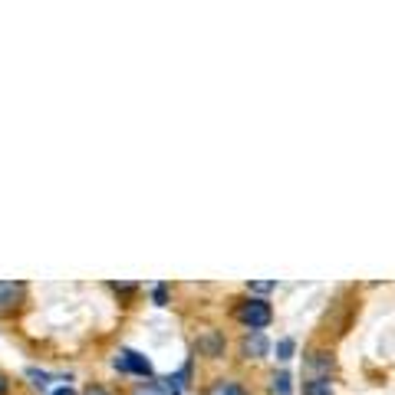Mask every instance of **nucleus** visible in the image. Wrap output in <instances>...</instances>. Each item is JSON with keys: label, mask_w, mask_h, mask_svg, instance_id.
Instances as JSON below:
<instances>
[{"label": "nucleus", "mask_w": 395, "mask_h": 395, "mask_svg": "<svg viewBox=\"0 0 395 395\" xmlns=\"http://www.w3.org/2000/svg\"><path fill=\"white\" fill-rule=\"evenodd\" d=\"M83 395H109L106 389H102V385H89V389H86Z\"/></svg>", "instance_id": "4468645a"}, {"label": "nucleus", "mask_w": 395, "mask_h": 395, "mask_svg": "<svg viewBox=\"0 0 395 395\" xmlns=\"http://www.w3.org/2000/svg\"><path fill=\"white\" fill-rule=\"evenodd\" d=\"M267 349H270V342H267V336L260 330H247V336H244V342H241V356L244 359H260V356H267Z\"/></svg>", "instance_id": "7ed1b4c3"}, {"label": "nucleus", "mask_w": 395, "mask_h": 395, "mask_svg": "<svg viewBox=\"0 0 395 395\" xmlns=\"http://www.w3.org/2000/svg\"><path fill=\"white\" fill-rule=\"evenodd\" d=\"M53 395H73V392H69V385H63V389H56Z\"/></svg>", "instance_id": "dca6fc26"}, {"label": "nucleus", "mask_w": 395, "mask_h": 395, "mask_svg": "<svg viewBox=\"0 0 395 395\" xmlns=\"http://www.w3.org/2000/svg\"><path fill=\"white\" fill-rule=\"evenodd\" d=\"M132 395H165V392H161V389H159V382H142V385H139V389H135V392H132Z\"/></svg>", "instance_id": "9d476101"}, {"label": "nucleus", "mask_w": 395, "mask_h": 395, "mask_svg": "<svg viewBox=\"0 0 395 395\" xmlns=\"http://www.w3.org/2000/svg\"><path fill=\"white\" fill-rule=\"evenodd\" d=\"M23 297V283H13V280H0V313H11Z\"/></svg>", "instance_id": "20e7f679"}, {"label": "nucleus", "mask_w": 395, "mask_h": 395, "mask_svg": "<svg viewBox=\"0 0 395 395\" xmlns=\"http://www.w3.org/2000/svg\"><path fill=\"white\" fill-rule=\"evenodd\" d=\"M0 395H7V379L0 375Z\"/></svg>", "instance_id": "2eb2a0df"}, {"label": "nucleus", "mask_w": 395, "mask_h": 395, "mask_svg": "<svg viewBox=\"0 0 395 395\" xmlns=\"http://www.w3.org/2000/svg\"><path fill=\"white\" fill-rule=\"evenodd\" d=\"M270 389H274L277 395H290V392H293V385H290V373H274Z\"/></svg>", "instance_id": "0eeeda50"}, {"label": "nucleus", "mask_w": 395, "mask_h": 395, "mask_svg": "<svg viewBox=\"0 0 395 395\" xmlns=\"http://www.w3.org/2000/svg\"><path fill=\"white\" fill-rule=\"evenodd\" d=\"M274 287H277L274 280H257V283H250V290H254V293H270Z\"/></svg>", "instance_id": "9b49d317"}, {"label": "nucleus", "mask_w": 395, "mask_h": 395, "mask_svg": "<svg viewBox=\"0 0 395 395\" xmlns=\"http://www.w3.org/2000/svg\"><path fill=\"white\" fill-rule=\"evenodd\" d=\"M27 375H30V379H33V382H36V385H40V389H43V385H46V382H50V375H46V373H40V369H27Z\"/></svg>", "instance_id": "f8f14e48"}, {"label": "nucleus", "mask_w": 395, "mask_h": 395, "mask_svg": "<svg viewBox=\"0 0 395 395\" xmlns=\"http://www.w3.org/2000/svg\"><path fill=\"white\" fill-rule=\"evenodd\" d=\"M201 349H204L208 356H217L221 349H225V340H221V336H208V340L201 342Z\"/></svg>", "instance_id": "6e6552de"}, {"label": "nucleus", "mask_w": 395, "mask_h": 395, "mask_svg": "<svg viewBox=\"0 0 395 395\" xmlns=\"http://www.w3.org/2000/svg\"><path fill=\"white\" fill-rule=\"evenodd\" d=\"M303 395H333L330 379H310V382L303 385Z\"/></svg>", "instance_id": "423d86ee"}, {"label": "nucleus", "mask_w": 395, "mask_h": 395, "mask_svg": "<svg viewBox=\"0 0 395 395\" xmlns=\"http://www.w3.org/2000/svg\"><path fill=\"white\" fill-rule=\"evenodd\" d=\"M208 395H250L241 382H234V379H217V382L208 389Z\"/></svg>", "instance_id": "39448f33"}, {"label": "nucleus", "mask_w": 395, "mask_h": 395, "mask_svg": "<svg viewBox=\"0 0 395 395\" xmlns=\"http://www.w3.org/2000/svg\"><path fill=\"white\" fill-rule=\"evenodd\" d=\"M116 369L119 373H135V375H142V379H152V363L145 359L142 353H135V349H122V353L116 356Z\"/></svg>", "instance_id": "f03ea898"}, {"label": "nucleus", "mask_w": 395, "mask_h": 395, "mask_svg": "<svg viewBox=\"0 0 395 395\" xmlns=\"http://www.w3.org/2000/svg\"><path fill=\"white\" fill-rule=\"evenodd\" d=\"M237 320L244 323L247 330H264V326H270V320H274V310H270L267 300H244V303L237 307Z\"/></svg>", "instance_id": "f257e3e1"}, {"label": "nucleus", "mask_w": 395, "mask_h": 395, "mask_svg": "<svg viewBox=\"0 0 395 395\" xmlns=\"http://www.w3.org/2000/svg\"><path fill=\"white\" fill-rule=\"evenodd\" d=\"M277 359H283V363L293 359V340H280L277 342Z\"/></svg>", "instance_id": "1a4fd4ad"}, {"label": "nucleus", "mask_w": 395, "mask_h": 395, "mask_svg": "<svg viewBox=\"0 0 395 395\" xmlns=\"http://www.w3.org/2000/svg\"><path fill=\"white\" fill-rule=\"evenodd\" d=\"M155 303H159V307H165V283H159V287H155Z\"/></svg>", "instance_id": "ddd939ff"}]
</instances>
